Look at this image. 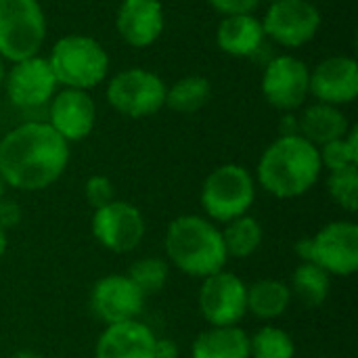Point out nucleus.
Wrapping results in <instances>:
<instances>
[{
	"instance_id": "nucleus-1",
	"label": "nucleus",
	"mask_w": 358,
	"mask_h": 358,
	"mask_svg": "<svg viewBox=\"0 0 358 358\" xmlns=\"http://www.w3.org/2000/svg\"><path fill=\"white\" fill-rule=\"evenodd\" d=\"M69 143L46 122L29 120L0 141V176L6 187L36 193L52 187L69 164Z\"/></svg>"
},
{
	"instance_id": "nucleus-2",
	"label": "nucleus",
	"mask_w": 358,
	"mask_h": 358,
	"mask_svg": "<svg viewBox=\"0 0 358 358\" xmlns=\"http://www.w3.org/2000/svg\"><path fill=\"white\" fill-rule=\"evenodd\" d=\"M319 147L300 134L277 136L260 155L256 166L258 185L277 199L306 195L321 178Z\"/></svg>"
},
{
	"instance_id": "nucleus-3",
	"label": "nucleus",
	"mask_w": 358,
	"mask_h": 358,
	"mask_svg": "<svg viewBox=\"0 0 358 358\" xmlns=\"http://www.w3.org/2000/svg\"><path fill=\"white\" fill-rule=\"evenodd\" d=\"M164 250L174 268L195 279H206L222 271L229 260L216 222L195 214L178 216L168 224Z\"/></svg>"
},
{
	"instance_id": "nucleus-4",
	"label": "nucleus",
	"mask_w": 358,
	"mask_h": 358,
	"mask_svg": "<svg viewBox=\"0 0 358 358\" xmlns=\"http://www.w3.org/2000/svg\"><path fill=\"white\" fill-rule=\"evenodd\" d=\"M61 88L90 90L105 82L109 73V55L105 46L86 34L61 36L46 57Z\"/></svg>"
},
{
	"instance_id": "nucleus-5",
	"label": "nucleus",
	"mask_w": 358,
	"mask_h": 358,
	"mask_svg": "<svg viewBox=\"0 0 358 358\" xmlns=\"http://www.w3.org/2000/svg\"><path fill=\"white\" fill-rule=\"evenodd\" d=\"M256 201V178L239 164H222L214 168L199 191V203L206 218L227 224L250 214Z\"/></svg>"
},
{
	"instance_id": "nucleus-6",
	"label": "nucleus",
	"mask_w": 358,
	"mask_h": 358,
	"mask_svg": "<svg viewBox=\"0 0 358 358\" xmlns=\"http://www.w3.org/2000/svg\"><path fill=\"white\" fill-rule=\"evenodd\" d=\"M46 31L40 0H0V57L6 63L40 55Z\"/></svg>"
},
{
	"instance_id": "nucleus-7",
	"label": "nucleus",
	"mask_w": 358,
	"mask_h": 358,
	"mask_svg": "<svg viewBox=\"0 0 358 358\" xmlns=\"http://www.w3.org/2000/svg\"><path fill=\"white\" fill-rule=\"evenodd\" d=\"M302 262H313L327 275L352 277L358 268V224L352 220L327 222L296 243Z\"/></svg>"
},
{
	"instance_id": "nucleus-8",
	"label": "nucleus",
	"mask_w": 358,
	"mask_h": 358,
	"mask_svg": "<svg viewBox=\"0 0 358 358\" xmlns=\"http://www.w3.org/2000/svg\"><path fill=\"white\" fill-rule=\"evenodd\" d=\"M166 82L151 69L128 67L107 82V103L113 111L130 120L155 115L166 107Z\"/></svg>"
},
{
	"instance_id": "nucleus-9",
	"label": "nucleus",
	"mask_w": 358,
	"mask_h": 358,
	"mask_svg": "<svg viewBox=\"0 0 358 358\" xmlns=\"http://www.w3.org/2000/svg\"><path fill=\"white\" fill-rule=\"evenodd\" d=\"M260 90L277 111H296L310 96V69L296 55H277L262 71Z\"/></svg>"
},
{
	"instance_id": "nucleus-10",
	"label": "nucleus",
	"mask_w": 358,
	"mask_h": 358,
	"mask_svg": "<svg viewBox=\"0 0 358 358\" xmlns=\"http://www.w3.org/2000/svg\"><path fill=\"white\" fill-rule=\"evenodd\" d=\"M197 304L210 327L239 325L248 315V285L241 277L222 268L201 279Z\"/></svg>"
},
{
	"instance_id": "nucleus-11",
	"label": "nucleus",
	"mask_w": 358,
	"mask_h": 358,
	"mask_svg": "<svg viewBox=\"0 0 358 358\" xmlns=\"http://www.w3.org/2000/svg\"><path fill=\"white\" fill-rule=\"evenodd\" d=\"M2 90L6 92L10 105H15L17 109L36 111L46 109L48 101L59 90V84L46 57L34 55L6 67Z\"/></svg>"
},
{
	"instance_id": "nucleus-12",
	"label": "nucleus",
	"mask_w": 358,
	"mask_h": 358,
	"mask_svg": "<svg viewBox=\"0 0 358 358\" xmlns=\"http://www.w3.org/2000/svg\"><path fill=\"white\" fill-rule=\"evenodd\" d=\"M260 21L268 40L285 48H300L319 34L321 10L310 0H277L268 4Z\"/></svg>"
},
{
	"instance_id": "nucleus-13",
	"label": "nucleus",
	"mask_w": 358,
	"mask_h": 358,
	"mask_svg": "<svg viewBox=\"0 0 358 358\" xmlns=\"http://www.w3.org/2000/svg\"><path fill=\"white\" fill-rule=\"evenodd\" d=\"M90 227L94 239L113 254L134 252L147 233V222L141 210L122 199H113L107 206L96 208Z\"/></svg>"
},
{
	"instance_id": "nucleus-14",
	"label": "nucleus",
	"mask_w": 358,
	"mask_h": 358,
	"mask_svg": "<svg viewBox=\"0 0 358 358\" xmlns=\"http://www.w3.org/2000/svg\"><path fill=\"white\" fill-rule=\"evenodd\" d=\"M44 122L69 145L80 143L94 130L96 103L88 90L59 88L46 105Z\"/></svg>"
},
{
	"instance_id": "nucleus-15",
	"label": "nucleus",
	"mask_w": 358,
	"mask_h": 358,
	"mask_svg": "<svg viewBox=\"0 0 358 358\" xmlns=\"http://www.w3.org/2000/svg\"><path fill=\"white\" fill-rule=\"evenodd\" d=\"M147 296L128 279V275H105L90 292V308L105 325L136 321L145 308Z\"/></svg>"
},
{
	"instance_id": "nucleus-16",
	"label": "nucleus",
	"mask_w": 358,
	"mask_h": 358,
	"mask_svg": "<svg viewBox=\"0 0 358 358\" xmlns=\"http://www.w3.org/2000/svg\"><path fill=\"white\" fill-rule=\"evenodd\" d=\"M310 94L317 103L342 107L358 96V63L348 55H331L310 69Z\"/></svg>"
},
{
	"instance_id": "nucleus-17",
	"label": "nucleus",
	"mask_w": 358,
	"mask_h": 358,
	"mask_svg": "<svg viewBox=\"0 0 358 358\" xmlns=\"http://www.w3.org/2000/svg\"><path fill=\"white\" fill-rule=\"evenodd\" d=\"M166 13L159 0H122L115 13L117 36L132 48L155 44L164 31Z\"/></svg>"
},
{
	"instance_id": "nucleus-18",
	"label": "nucleus",
	"mask_w": 358,
	"mask_h": 358,
	"mask_svg": "<svg viewBox=\"0 0 358 358\" xmlns=\"http://www.w3.org/2000/svg\"><path fill=\"white\" fill-rule=\"evenodd\" d=\"M155 342L153 329L138 319L105 325L96 340L94 358H155Z\"/></svg>"
},
{
	"instance_id": "nucleus-19",
	"label": "nucleus",
	"mask_w": 358,
	"mask_h": 358,
	"mask_svg": "<svg viewBox=\"0 0 358 358\" xmlns=\"http://www.w3.org/2000/svg\"><path fill=\"white\" fill-rule=\"evenodd\" d=\"M264 40L266 36L262 29V21L254 13L227 15L216 27V46L229 57H256L264 46Z\"/></svg>"
},
{
	"instance_id": "nucleus-20",
	"label": "nucleus",
	"mask_w": 358,
	"mask_h": 358,
	"mask_svg": "<svg viewBox=\"0 0 358 358\" xmlns=\"http://www.w3.org/2000/svg\"><path fill=\"white\" fill-rule=\"evenodd\" d=\"M300 136H304L315 147H323L331 141L346 136L350 130V122L342 107H334L327 103H313L298 113Z\"/></svg>"
},
{
	"instance_id": "nucleus-21",
	"label": "nucleus",
	"mask_w": 358,
	"mask_h": 358,
	"mask_svg": "<svg viewBox=\"0 0 358 358\" xmlns=\"http://www.w3.org/2000/svg\"><path fill=\"white\" fill-rule=\"evenodd\" d=\"M191 358H250V336L239 327H208L193 346Z\"/></svg>"
},
{
	"instance_id": "nucleus-22",
	"label": "nucleus",
	"mask_w": 358,
	"mask_h": 358,
	"mask_svg": "<svg viewBox=\"0 0 358 358\" xmlns=\"http://www.w3.org/2000/svg\"><path fill=\"white\" fill-rule=\"evenodd\" d=\"M292 289L279 279H260L248 287V313L262 321L283 317L292 304Z\"/></svg>"
},
{
	"instance_id": "nucleus-23",
	"label": "nucleus",
	"mask_w": 358,
	"mask_h": 358,
	"mask_svg": "<svg viewBox=\"0 0 358 358\" xmlns=\"http://www.w3.org/2000/svg\"><path fill=\"white\" fill-rule=\"evenodd\" d=\"M220 233H222L227 256L229 258H239V260H245V258L254 256L260 250L262 239H264L262 224L250 214L227 222L224 229H220Z\"/></svg>"
},
{
	"instance_id": "nucleus-24",
	"label": "nucleus",
	"mask_w": 358,
	"mask_h": 358,
	"mask_svg": "<svg viewBox=\"0 0 358 358\" xmlns=\"http://www.w3.org/2000/svg\"><path fill=\"white\" fill-rule=\"evenodd\" d=\"M212 84L206 76H185L166 88V107L176 113H195L208 105Z\"/></svg>"
},
{
	"instance_id": "nucleus-25",
	"label": "nucleus",
	"mask_w": 358,
	"mask_h": 358,
	"mask_svg": "<svg viewBox=\"0 0 358 358\" xmlns=\"http://www.w3.org/2000/svg\"><path fill=\"white\" fill-rule=\"evenodd\" d=\"M292 296H296L306 308H319L329 298L331 275L313 262H302L292 277Z\"/></svg>"
},
{
	"instance_id": "nucleus-26",
	"label": "nucleus",
	"mask_w": 358,
	"mask_h": 358,
	"mask_svg": "<svg viewBox=\"0 0 358 358\" xmlns=\"http://www.w3.org/2000/svg\"><path fill=\"white\" fill-rule=\"evenodd\" d=\"M296 342L294 338L275 325L260 327L250 338V358H294Z\"/></svg>"
},
{
	"instance_id": "nucleus-27",
	"label": "nucleus",
	"mask_w": 358,
	"mask_h": 358,
	"mask_svg": "<svg viewBox=\"0 0 358 358\" xmlns=\"http://www.w3.org/2000/svg\"><path fill=\"white\" fill-rule=\"evenodd\" d=\"M126 275L145 296H153L166 287L168 277H170V264L164 258L145 256V258L134 260Z\"/></svg>"
},
{
	"instance_id": "nucleus-28",
	"label": "nucleus",
	"mask_w": 358,
	"mask_h": 358,
	"mask_svg": "<svg viewBox=\"0 0 358 358\" xmlns=\"http://www.w3.org/2000/svg\"><path fill=\"white\" fill-rule=\"evenodd\" d=\"M321 166L327 172L344 170L350 166H358V128L350 126L346 136L331 141L323 147H319Z\"/></svg>"
},
{
	"instance_id": "nucleus-29",
	"label": "nucleus",
	"mask_w": 358,
	"mask_h": 358,
	"mask_svg": "<svg viewBox=\"0 0 358 358\" xmlns=\"http://www.w3.org/2000/svg\"><path fill=\"white\" fill-rule=\"evenodd\" d=\"M327 191L342 210L355 214L358 210V166L329 172Z\"/></svg>"
},
{
	"instance_id": "nucleus-30",
	"label": "nucleus",
	"mask_w": 358,
	"mask_h": 358,
	"mask_svg": "<svg viewBox=\"0 0 358 358\" xmlns=\"http://www.w3.org/2000/svg\"><path fill=\"white\" fill-rule=\"evenodd\" d=\"M84 197H86V201L96 210V208L107 206L109 201L115 199V187H113V182H111L107 176L94 174V176H90V178L86 180V185H84Z\"/></svg>"
},
{
	"instance_id": "nucleus-31",
	"label": "nucleus",
	"mask_w": 358,
	"mask_h": 358,
	"mask_svg": "<svg viewBox=\"0 0 358 358\" xmlns=\"http://www.w3.org/2000/svg\"><path fill=\"white\" fill-rule=\"evenodd\" d=\"M214 10H218L222 17L227 15H245L254 13L260 4V0H208Z\"/></svg>"
},
{
	"instance_id": "nucleus-32",
	"label": "nucleus",
	"mask_w": 358,
	"mask_h": 358,
	"mask_svg": "<svg viewBox=\"0 0 358 358\" xmlns=\"http://www.w3.org/2000/svg\"><path fill=\"white\" fill-rule=\"evenodd\" d=\"M21 218H23V212H21L19 203L15 199L2 197L0 199V229L10 231L21 222Z\"/></svg>"
},
{
	"instance_id": "nucleus-33",
	"label": "nucleus",
	"mask_w": 358,
	"mask_h": 358,
	"mask_svg": "<svg viewBox=\"0 0 358 358\" xmlns=\"http://www.w3.org/2000/svg\"><path fill=\"white\" fill-rule=\"evenodd\" d=\"M279 136H289V134H300V124H298V113L296 111H287L281 115L279 122Z\"/></svg>"
},
{
	"instance_id": "nucleus-34",
	"label": "nucleus",
	"mask_w": 358,
	"mask_h": 358,
	"mask_svg": "<svg viewBox=\"0 0 358 358\" xmlns=\"http://www.w3.org/2000/svg\"><path fill=\"white\" fill-rule=\"evenodd\" d=\"M155 358H178V346L170 338H157L155 342Z\"/></svg>"
},
{
	"instance_id": "nucleus-35",
	"label": "nucleus",
	"mask_w": 358,
	"mask_h": 358,
	"mask_svg": "<svg viewBox=\"0 0 358 358\" xmlns=\"http://www.w3.org/2000/svg\"><path fill=\"white\" fill-rule=\"evenodd\" d=\"M6 248H8V239H6V231H2V229H0V260H2V256L6 254Z\"/></svg>"
},
{
	"instance_id": "nucleus-36",
	"label": "nucleus",
	"mask_w": 358,
	"mask_h": 358,
	"mask_svg": "<svg viewBox=\"0 0 358 358\" xmlns=\"http://www.w3.org/2000/svg\"><path fill=\"white\" fill-rule=\"evenodd\" d=\"M13 358H42L40 355H36V352H31V350H21V352H17Z\"/></svg>"
},
{
	"instance_id": "nucleus-37",
	"label": "nucleus",
	"mask_w": 358,
	"mask_h": 358,
	"mask_svg": "<svg viewBox=\"0 0 358 358\" xmlns=\"http://www.w3.org/2000/svg\"><path fill=\"white\" fill-rule=\"evenodd\" d=\"M4 76H6V61L0 57V90H2V84H4Z\"/></svg>"
},
{
	"instance_id": "nucleus-38",
	"label": "nucleus",
	"mask_w": 358,
	"mask_h": 358,
	"mask_svg": "<svg viewBox=\"0 0 358 358\" xmlns=\"http://www.w3.org/2000/svg\"><path fill=\"white\" fill-rule=\"evenodd\" d=\"M4 191H6V182L2 180V176H0V199L4 197Z\"/></svg>"
},
{
	"instance_id": "nucleus-39",
	"label": "nucleus",
	"mask_w": 358,
	"mask_h": 358,
	"mask_svg": "<svg viewBox=\"0 0 358 358\" xmlns=\"http://www.w3.org/2000/svg\"><path fill=\"white\" fill-rule=\"evenodd\" d=\"M266 2H268V4H271V2H277V0H266Z\"/></svg>"
},
{
	"instance_id": "nucleus-40",
	"label": "nucleus",
	"mask_w": 358,
	"mask_h": 358,
	"mask_svg": "<svg viewBox=\"0 0 358 358\" xmlns=\"http://www.w3.org/2000/svg\"><path fill=\"white\" fill-rule=\"evenodd\" d=\"M317 358H327V357H317Z\"/></svg>"
}]
</instances>
